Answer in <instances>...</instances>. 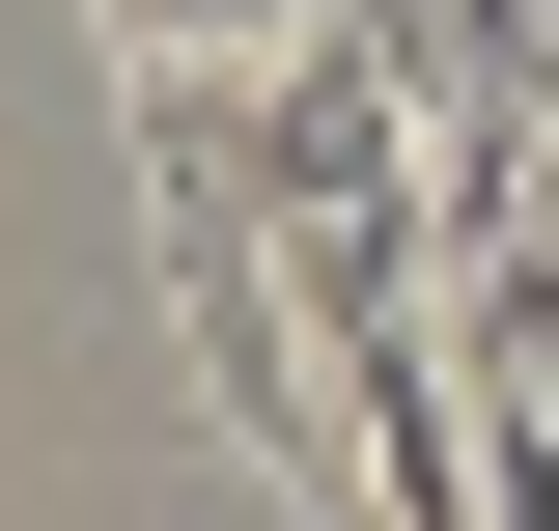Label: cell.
<instances>
[{"label": "cell", "instance_id": "1", "mask_svg": "<svg viewBox=\"0 0 559 531\" xmlns=\"http://www.w3.org/2000/svg\"><path fill=\"white\" fill-rule=\"evenodd\" d=\"M140 84H224V57H280V28H336V0H84Z\"/></svg>", "mask_w": 559, "mask_h": 531}]
</instances>
